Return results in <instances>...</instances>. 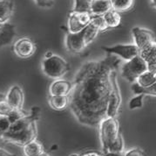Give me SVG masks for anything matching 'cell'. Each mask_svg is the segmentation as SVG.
Masks as SVG:
<instances>
[{"mask_svg":"<svg viewBox=\"0 0 156 156\" xmlns=\"http://www.w3.org/2000/svg\"><path fill=\"white\" fill-rule=\"evenodd\" d=\"M120 63L118 55L107 54L106 58L86 63L80 69L69 95V107L81 124L97 126L107 118L112 74Z\"/></svg>","mask_w":156,"mask_h":156,"instance_id":"1","label":"cell"},{"mask_svg":"<svg viewBox=\"0 0 156 156\" xmlns=\"http://www.w3.org/2000/svg\"><path fill=\"white\" fill-rule=\"evenodd\" d=\"M100 140L103 153H122L124 141L119 130V121L115 118L107 117L100 124Z\"/></svg>","mask_w":156,"mask_h":156,"instance_id":"2","label":"cell"},{"mask_svg":"<svg viewBox=\"0 0 156 156\" xmlns=\"http://www.w3.org/2000/svg\"><path fill=\"white\" fill-rule=\"evenodd\" d=\"M42 69L48 77L57 80L68 73L70 66L62 57L52 55L51 57L44 58L42 63Z\"/></svg>","mask_w":156,"mask_h":156,"instance_id":"3","label":"cell"},{"mask_svg":"<svg viewBox=\"0 0 156 156\" xmlns=\"http://www.w3.org/2000/svg\"><path fill=\"white\" fill-rule=\"evenodd\" d=\"M147 70H148V68L146 62L140 55H137L122 66L121 75L129 82H134Z\"/></svg>","mask_w":156,"mask_h":156,"instance_id":"4","label":"cell"},{"mask_svg":"<svg viewBox=\"0 0 156 156\" xmlns=\"http://www.w3.org/2000/svg\"><path fill=\"white\" fill-rule=\"evenodd\" d=\"M37 133V125H36V123H34L25 131L16 133V134L2 133L1 134V140H2V142L12 143L20 146H25V145H27L32 140L36 139Z\"/></svg>","mask_w":156,"mask_h":156,"instance_id":"5","label":"cell"},{"mask_svg":"<svg viewBox=\"0 0 156 156\" xmlns=\"http://www.w3.org/2000/svg\"><path fill=\"white\" fill-rule=\"evenodd\" d=\"M93 19V15L89 13H79L72 11L68 16L67 32H79L85 29Z\"/></svg>","mask_w":156,"mask_h":156,"instance_id":"6","label":"cell"},{"mask_svg":"<svg viewBox=\"0 0 156 156\" xmlns=\"http://www.w3.org/2000/svg\"><path fill=\"white\" fill-rule=\"evenodd\" d=\"M102 49L107 54L118 55L119 58L130 61L133 58L140 55V49L135 44H119L112 47H102Z\"/></svg>","mask_w":156,"mask_h":156,"instance_id":"7","label":"cell"},{"mask_svg":"<svg viewBox=\"0 0 156 156\" xmlns=\"http://www.w3.org/2000/svg\"><path fill=\"white\" fill-rule=\"evenodd\" d=\"M132 33L134 40V44L139 48L140 51L155 41L154 33L147 28L135 26L133 28Z\"/></svg>","mask_w":156,"mask_h":156,"instance_id":"8","label":"cell"},{"mask_svg":"<svg viewBox=\"0 0 156 156\" xmlns=\"http://www.w3.org/2000/svg\"><path fill=\"white\" fill-rule=\"evenodd\" d=\"M121 103V96L117 81V70L112 74V91L107 110V117L115 118Z\"/></svg>","mask_w":156,"mask_h":156,"instance_id":"9","label":"cell"},{"mask_svg":"<svg viewBox=\"0 0 156 156\" xmlns=\"http://www.w3.org/2000/svg\"><path fill=\"white\" fill-rule=\"evenodd\" d=\"M66 44L67 50L73 54H79L82 52L87 47V45L85 41L83 30L79 32H75V33L67 32Z\"/></svg>","mask_w":156,"mask_h":156,"instance_id":"10","label":"cell"},{"mask_svg":"<svg viewBox=\"0 0 156 156\" xmlns=\"http://www.w3.org/2000/svg\"><path fill=\"white\" fill-rule=\"evenodd\" d=\"M13 50L19 57L29 58L35 53L36 44L29 38H21L15 42Z\"/></svg>","mask_w":156,"mask_h":156,"instance_id":"11","label":"cell"},{"mask_svg":"<svg viewBox=\"0 0 156 156\" xmlns=\"http://www.w3.org/2000/svg\"><path fill=\"white\" fill-rule=\"evenodd\" d=\"M5 99L12 109H22L25 96L22 89L15 85L9 89Z\"/></svg>","mask_w":156,"mask_h":156,"instance_id":"12","label":"cell"},{"mask_svg":"<svg viewBox=\"0 0 156 156\" xmlns=\"http://www.w3.org/2000/svg\"><path fill=\"white\" fill-rule=\"evenodd\" d=\"M140 55L146 62L148 70L156 74V41L140 50Z\"/></svg>","mask_w":156,"mask_h":156,"instance_id":"13","label":"cell"},{"mask_svg":"<svg viewBox=\"0 0 156 156\" xmlns=\"http://www.w3.org/2000/svg\"><path fill=\"white\" fill-rule=\"evenodd\" d=\"M73 83L62 79H57L51 84L50 95L52 96H69L72 92Z\"/></svg>","mask_w":156,"mask_h":156,"instance_id":"14","label":"cell"},{"mask_svg":"<svg viewBox=\"0 0 156 156\" xmlns=\"http://www.w3.org/2000/svg\"><path fill=\"white\" fill-rule=\"evenodd\" d=\"M0 41L1 46H8L12 42L16 36L15 26L9 22L0 23Z\"/></svg>","mask_w":156,"mask_h":156,"instance_id":"15","label":"cell"},{"mask_svg":"<svg viewBox=\"0 0 156 156\" xmlns=\"http://www.w3.org/2000/svg\"><path fill=\"white\" fill-rule=\"evenodd\" d=\"M112 9L111 0H92L91 14L94 16H103Z\"/></svg>","mask_w":156,"mask_h":156,"instance_id":"16","label":"cell"},{"mask_svg":"<svg viewBox=\"0 0 156 156\" xmlns=\"http://www.w3.org/2000/svg\"><path fill=\"white\" fill-rule=\"evenodd\" d=\"M14 3L12 0H0V23L8 22L12 16Z\"/></svg>","mask_w":156,"mask_h":156,"instance_id":"17","label":"cell"},{"mask_svg":"<svg viewBox=\"0 0 156 156\" xmlns=\"http://www.w3.org/2000/svg\"><path fill=\"white\" fill-rule=\"evenodd\" d=\"M50 106L56 111H62L69 105V96H52L50 95L48 98Z\"/></svg>","mask_w":156,"mask_h":156,"instance_id":"18","label":"cell"},{"mask_svg":"<svg viewBox=\"0 0 156 156\" xmlns=\"http://www.w3.org/2000/svg\"><path fill=\"white\" fill-rule=\"evenodd\" d=\"M23 147L25 156H38L44 153L43 145L36 139L31 141Z\"/></svg>","mask_w":156,"mask_h":156,"instance_id":"19","label":"cell"},{"mask_svg":"<svg viewBox=\"0 0 156 156\" xmlns=\"http://www.w3.org/2000/svg\"><path fill=\"white\" fill-rule=\"evenodd\" d=\"M103 18L105 19L107 28H116L120 25L121 22V16L119 12L115 11L114 9L110 10L106 14L103 15Z\"/></svg>","mask_w":156,"mask_h":156,"instance_id":"20","label":"cell"},{"mask_svg":"<svg viewBox=\"0 0 156 156\" xmlns=\"http://www.w3.org/2000/svg\"><path fill=\"white\" fill-rule=\"evenodd\" d=\"M136 82L141 87H149L151 85H153L154 82H156V74L151 72L149 70H147L146 72H144L143 74H141L139 76Z\"/></svg>","mask_w":156,"mask_h":156,"instance_id":"21","label":"cell"},{"mask_svg":"<svg viewBox=\"0 0 156 156\" xmlns=\"http://www.w3.org/2000/svg\"><path fill=\"white\" fill-rule=\"evenodd\" d=\"M112 9L119 13H124L131 10L134 6L135 0H111Z\"/></svg>","mask_w":156,"mask_h":156,"instance_id":"22","label":"cell"},{"mask_svg":"<svg viewBox=\"0 0 156 156\" xmlns=\"http://www.w3.org/2000/svg\"><path fill=\"white\" fill-rule=\"evenodd\" d=\"M132 90L133 91V93L135 95L143 94V95H149V96L156 97V82H154L153 85L147 88L141 87L136 82V83H133L132 85Z\"/></svg>","mask_w":156,"mask_h":156,"instance_id":"23","label":"cell"},{"mask_svg":"<svg viewBox=\"0 0 156 156\" xmlns=\"http://www.w3.org/2000/svg\"><path fill=\"white\" fill-rule=\"evenodd\" d=\"M75 5L73 11L79 13H91V3L92 0H74Z\"/></svg>","mask_w":156,"mask_h":156,"instance_id":"24","label":"cell"},{"mask_svg":"<svg viewBox=\"0 0 156 156\" xmlns=\"http://www.w3.org/2000/svg\"><path fill=\"white\" fill-rule=\"evenodd\" d=\"M27 115V113L23 109H13L11 112L7 115V117L9 118L11 123L12 124L14 122L18 121L19 119H22L23 117H25Z\"/></svg>","mask_w":156,"mask_h":156,"instance_id":"25","label":"cell"},{"mask_svg":"<svg viewBox=\"0 0 156 156\" xmlns=\"http://www.w3.org/2000/svg\"><path fill=\"white\" fill-rule=\"evenodd\" d=\"M145 95L143 94H139L136 95V97H134L133 99L129 102V109L131 110H134L137 108H141L142 107V101H143V97Z\"/></svg>","mask_w":156,"mask_h":156,"instance_id":"26","label":"cell"},{"mask_svg":"<svg viewBox=\"0 0 156 156\" xmlns=\"http://www.w3.org/2000/svg\"><path fill=\"white\" fill-rule=\"evenodd\" d=\"M12 125L9 118L5 115H1L0 117V131L1 133H4L9 130L10 126Z\"/></svg>","mask_w":156,"mask_h":156,"instance_id":"27","label":"cell"},{"mask_svg":"<svg viewBox=\"0 0 156 156\" xmlns=\"http://www.w3.org/2000/svg\"><path fill=\"white\" fill-rule=\"evenodd\" d=\"M37 6L42 8H50L53 6L54 0H35Z\"/></svg>","mask_w":156,"mask_h":156,"instance_id":"28","label":"cell"},{"mask_svg":"<svg viewBox=\"0 0 156 156\" xmlns=\"http://www.w3.org/2000/svg\"><path fill=\"white\" fill-rule=\"evenodd\" d=\"M71 156H106L104 153H100L98 151H87L82 153L80 154H72Z\"/></svg>","mask_w":156,"mask_h":156,"instance_id":"29","label":"cell"},{"mask_svg":"<svg viewBox=\"0 0 156 156\" xmlns=\"http://www.w3.org/2000/svg\"><path fill=\"white\" fill-rule=\"evenodd\" d=\"M124 156H145L144 152L140 148H133L126 152Z\"/></svg>","mask_w":156,"mask_h":156,"instance_id":"30","label":"cell"},{"mask_svg":"<svg viewBox=\"0 0 156 156\" xmlns=\"http://www.w3.org/2000/svg\"><path fill=\"white\" fill-rule=\"evenodd\" d=\"M0 156H16L15 154H11L10 152H8L7 150L4 149L3 147H1L0 149Z\"/></svg>","mask_w":156,"mask_h":156,"instance_id":"31","label":"cell"},{"mask_svg":"<svg viewBox=\"0 0 156 156\" xmlns=\"http://www.w3.org/2000/svg\"><path fill=\"white\" fill-rule=\"evenodd\" d=\"M106 156H124L123 153H110L106 154Z\"/></svg>","mask_w":156,"mask_h":156,"instance_id":"32","label":"cell"},{"mask_svg":"<svg viewBox=\"0 0 156 156\" xmlns=\"http://www.w3.org/2000/svg\"><path fill=\"white\" fill-rule=\"evenodd\" d=\"M151 5L156 9V0H151Z\"/></svg>","mask_w":156,"mask_h":156,"instance_id":"33","label":"cell"},{"mask_svg":"<svg viewBox=\"0 0 156 156\" xmlns=\"http://www.w3.org/2000/svg\"><path fill=\"white\" fill-rule=\"evenodd\" d=\"M38 156H50L48 154H46V153H43L42 154H40V155H38Z\"/></svg>","mask_w":156,"mask_h":156,"instance_id":"34","label":"cell"}]
</instances>
